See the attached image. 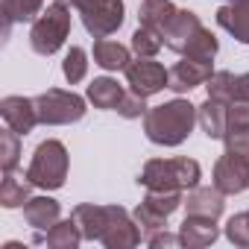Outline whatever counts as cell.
<instances>
[{"mask_svg": "<svg viewBox=\"0 0 249 249\" xmlns=\"http://www.w3.org/2000/svg\"><path fill=\"white\" fill-rule=\"evenodd\" d=\"M196 106L185 97H173L161 106L147 108L144 114V135L156 147H179L191 138L196 126Z\"/></svg>", "mask_w": 249, "mask_h": 249, "instance_id": "1", "label": "cell"}, {"mask_svg": "<svg viewBox=\"0 0 249 249\" xmlns=\"http://www.w3.org/2000/svg\"><path fill=\"white\" fill-rule=\"evenodd\" d=\"M202 179V167L194 159H150L138 176L147 191H191Z\"/></svg>", "mask_w": 249, "mask_h": 249, "instance_id": "2", "label": "cell"}, {"mask_svg": "<svg viewBox=\"0 0 249 249\" xmlns=\"http://www.w3.org/2000/svg\"><path fill=\"white\" fill-rule=\"evenodd\" d=\"M68 170H71L68 147L59 138H47L36 147V153L30 159V167H27V176L41 191H59L68 182Z\"/></svg>", "mask_w": 249, "mask_h": 249, "instance_id": "3", "label": "cell"}, {"mask_svg": "<svg viewBox=\"0 0 249 249\" xmlns=\"http://www.w3.org/2000/svg\"><path fill=\"white\" fill-rule=\"evenodd\" d=\"M71 36V6L65 3H53L33 21V30H30V47L38 53V56H53L65 47Z\"/></svg>", "mask_w": 249, "mask_h": 249, "instance_id": "4", "label": "cell"}, {"mask_svg": "<svg viewBox=\"0 0 249 249\" xmlns=\"http://www.w3.org/2000/svg\"><path fill=\"white\" fill-rule=\"evenodd\" d=\"M71 9L79 12L82 27L88 36L94 38H108L111 33H117L126 21V6L123 0H56Z\"/></svg>", "mask_w": 249, "mask_h": 249, "instance_id": "5", "label": "cell"}, {"mask_svg": "<svg viewBox=\"0 0 249 249\" xmlns=\"http://www.w3.org/2000/svg\"><path fill=\"white\" fill-rule=\"evenodd\" d=\"M36 108L44 126H71V123H79L85 117L88 97H79L65 88H47L44 94L36 97Z\"/></svg>", "mask_w": 249, "mask_h": 249, "instance_id": "6", "label": "cell"}, {"mask_svg": "<svg viewBox=\"0 0 249 249\" xmlns=\"http://www.w3.org/2000/svg\"><path fill=\"white\" fill-rule=\"evenodd\" d=\"M141 240H144V231L126 208L123 205H106V229H103V237H100V243L106 249H132Z\"/></svg>", "mask_w": 249, "mask_h": 249, "instance_id": "7", "label": "cell"}, {"mask_svg": "<svg viewBox=\"0 0 249 249\" xmlns=\"http://www.w3.org/2000/svg\"><path fill=\"white\" fill-rule=\"evenodd\" d=\"M123 73H126V85H129V91H135V94H141V97H153V94L164 91L167 82H170V71H167L161 62L147 59V56L132 59L129 68L123 71Z\"/></svg>", "mask_w": 249, "mask_h": 249, "instance_id": "8", "label": "cell"}, {"mask_svg": "<svg viewBox=\"0 0 249 249\" xmlns=\"http://www.w3.org/2000/svg\"><path fill=\"white\" fill-rule=\"evenodd\" d=\"M202 30H205V27H202V21H199L196 12L179 9V12L173 15V21L167 24V30L161 33V36H164V47L173 50V53H179V56H188L191 47L196 44V38L202 36Z\"/></svg>", "mask_w": 249, "mask_h": 249, "instance_id": "9", "label": "cell"}, {"mask_svg": "<svg viewBox=\"0 0 249 249\" xmlns=\"http://www.w3.org/2000/svg\"><path fill=\"white\" fill-rule=\"evenodd\" d=\"M211 185H214L220 194H226V196L243 194V191L249 188V161H246V159H240V156L223 153V156L214 161Z\"/></svg>", "mask_w": 249, "mask_h": 249, "instance_id": "10", "label": "cell"}, {"mask_svg": "<svg viewBox=\"0 0 249 249\" xmlns=\"http://www.w3.org/2000/svg\"><path fill=\"white\" fill-rule=\"evenodd\" d=\"M0 114H3L6 126L15 129L18 135H30L36 126H38V108H36V97H18V94H9L0 100Z\"/></svg>", "mask_w": 249, "mask_h": 249, "instance_id": "11", "label": "cell"}, {"mask_svg": "<svg viewBox=\"0 0 249 249\" xmlns=\"http://www.w3.org/2000/svg\"><path fill=\"white\" fill-rule=\"evenodd\" d=\"M214 73V65L211 62H202V59H191V56H182L173 68H170V82L167 88L173 94H188L194 91L196 85H205Z\"/></svg>", "mask_w": 249, "mask_h": 249, "instance_id": "12", "label": "cell"}, {"mask_svg": "<svg viewBox=\"0 0 249 249\" xmlns=\"http://www.w3.org/2000/svg\"><path fill=\"white\" fill-rule=\"evenodd\" d=\"M217 27L226 30L234 41L249 44V0H231V3H223L214 15Z\"/></svg>", "mask_w": 249, "mask_h": 249, "instance_id": "13", "label": "cell"}, {"mask_svg": "<svg viewBox=\"0 0 249 249\" xmlns=\"http://www.w3.org/2000/svg\"><path fill=\"white\" fill-rule=\"evenodd\" d=\"M179 237H182V246H188V249H205L220 237V229H217V220H211V217L185 214V220L179 226Z\"/></svg>", "mask_w": 249, "mask_h": 249, "instance_id": "14", "label": "cell"}, {"mask_svg": "<svg viewBox=\"0 0 249 249\" xmlns=\"http://www.w3.org/2000/svg\"><path fill=\"white\" fill-rule=\"evenodd\" d=\"M226 211V194H220L214 185L211 188H191L185 196V214H196V217H211L220 220Z\"/></svg>", "mask_w": 249, "mask_h": 249, "instance_id": "15", "label": "cell"}, {"mask_svg": "<svg viewBox=\"0 0 249 249\" xmlns=\"http://www.w3.org/2000/svg\"><path fill=\"white\" fill-rule=\"evenodd\" d=\"M24 220L30 229H36L38 234L47 231L50 226H56L62 220V205L53 199V196H30L27 205H24Z\"/></svg>", "mask_w": 249, "mask_h": 249, "instance_id": "16", "label": "cell"}, {"mask_svg": "<svg viewBox=\"0 0 249 249\" xmlns=\"http://www.w3.org/2000/svg\"><path fill=\"white\" fill-rule=\"evenodd\" d=\"M226 117H229V103H223V100L208 97L202 106H196V120H199L202 132L211 141H223V135H226Z\"/></svg>", "mask_w": 249, "mask_h": 249, "instance_id": "17", "label": "cell"}, {"mask_svg": "<svg viewBox=\"0 0 249 249\" xmlns=\"http://www.w3.org/2000/svg\"><path fill=\"white\" fill-rule=\"evenodd\" d=\"M91 56H94V65L103 71H126L132 62V50L123 47L120 41H111V38H97Z\"/></svg>", "mask_w": 249, "mask_h": 249, "instance_id": "18", "label": "cell"}, {"mask_svg": "<svg viewBox=\"0 0 249 249\" xmlns=\"http://www.w3.org/2000/svg\"><path fill=\"white\" fill-rule=\"evenodd\" d=\"M123 94H126V91H123V85H120L117 79H111V76H97V79L88 85V91H85L88 103H91L94 108H106V111H117Z\"/></svg>", "mask_w": 249, "mask_h": 249, "instance_id": "19", "label": "cell"}, {"mask_svg": "<svg viewBox=\"0 0 249 249\" xmlns=\"http://www.w3.org/2000/svg\"><path fill=\"white\" fill-rule=\"evenodd\" d=\"M33 182L30 176H15V170L3 173V182H0V205L3 208H24L27 199L33 196Z\"/></svg>", "mask_w": 249, "mask_h": 249, "instance_id": "20", "label": "cell"}, {"mask_svg": "<svg viewBox=\"0 0 249 249\" xmlns=\"http://www.w3.org/2000/svg\"><path fill=\"white\" fill-rule=\"evenodd\" d=\"M71 217L76 220L79 231L85 240H97L103 237V229H106V205H94V202H82L71 211Z\"/></svg>", "mask_w": 249, "mask_h": 249, "instance_id": "21", "label": "cell"}, {"mask_svg": "<svg viewBox=\"0 0 249 249\" xmlns=\"http://www.w3.org/2000/svg\"><path fill=\"white\" fill-rule=\"evenodd\" d=\"M176 12L179 9L173 6V0H141V6H138V24L150 27L156 33H164Z\"/></svg>", "mask_w": 249, "mask_h": 249, "instance_id": "22", "label": "cell"}, {"mask_svg": "<svg viewBox=\"0 0 249 249\" xmlns=\"http://www.w3.org/2000/svg\"><path fill=\"white\" fill-rule=\"evenodd\" d=\"M44 12V0H3V36H9L12 24L36 21Z\"/></svg>", "mask_w": 249, "mask_h": 249, "instance_id": "23", "label": "cell"}, {"mask_svg": "<svg viewBox=\"0 0 249 249\" xmlns=\"http://www.w3.org/2000/svg\"><path fill=\"white\" fill-rule=\"evenodd\" d=\"M82 240H85V237H82V231H79V226H76L73 217L59 220L56 226H50V229L44 231V243H47L50 249H76Z\"/></svg>", "mask_w": 249, "mask_h": 249, "instance_id": "24", "label": "cell"}, {"mask_svg": "<svg viewBox=\"0 0 249 249\" xmlns=\"http://www.w3.org/2000/svg\"><path fill=\"white\" fill-rule=\"evenodd\" d=\"M161 47H164V36L156 33V30H150V27H141V24H138V30L132 33V53H135V56L156 59Z\"/></svg>", "mask_w": 249, "mask_h": 249, "instance_id": "25", "label": "cell"}, {"mask_svg": "<svg viewBox=\"0 0 249 249\" xmlns=\"http://www.w3.org/2000/svg\"><path fill=\"white\" fill-rule=\"evenodd\" d=\"M21 138L24 135H18L9 126L0 132V167H3V173L18 167V161H21Z\"/></svg>", "mask_w": 249, "mask_h": 249, "instance_id": "26", "label": "cell"}, {"mask_svg": "<svg viewBox=\"0 0 249 249\" xmlns=\"http://www.w3.org/2000/svg\"><path fill=\"white\" fill-rule=\"evenodd\" d=\"M62 73H65V79H68L71 85H76V82H82V79L88 76V53H85V47L73 44V47L65 53Z\"/></svg>", "mask_w": 249, "mask_h": 249, "instance_id": "27", "label": "cell"}, {"mask_svg": "<svg viewBox=\"0 0 249 249\" xmlns=\"http://www.w3.org/2000/svg\"><path fill=\"white\" fill-rule=\"evenodd\" d=\"M144 202H147L150 208H156L159 214L170 217L176 208L185 205V191H147Z\"/></svg>", "mask_w": 249, "mask_h": 249, "instance_id": "28", "label": "cell"}, {"mask_svg": "<svg viewBox=\"0 0 249 249\" xmlns=\"http://www.w3.org/2000/svg\"><path fill=\"white\" fill-rule=\"evenodd\" d=\"M132 217H135V223L141 226V231H144V240H147L150 234H156V231L167 229V217H164V214H159L156 208H150L144 199L138 202V208L132 211Z\"/></svg>", "mask_w": 249, "mask_h": 249, "instance_id": "29", "label": "cell"}, {"mask_svg": "<svg viewBox=\"0 0 249 249\" xmlns=\"http://www.w3.org/2000/svg\"><path fill=\"white\" fill-rule=\"evenodd\" d=\"M205 88H208V97L231 103L234 100V73L231 71H214L211 79L205 82Z\"/></svg>", "mask_w": 249, "mask_h": 249, "instance_id": "30", "label": "cell"}, {"mask_svg": "<svg viewBox=\"0 0 249 249\" xmlns=\"http://www.w3.org/2000/svg\"><path fill=\"white\" fill-rule=\"evenodd\" d=\"M223 234L229 237V243L249 249V214H246V211H240V214L229 217V223H226Z\"/></svg>", "mask_w": 249, "mask_h": 249, "instance_id": "31", "label": "cell"}, {"mask_svg": "<svg viewBox=\"0 0 249 249\" xmlns=\"http://www.w3.org/2000/svg\"><path fill=\"white\" fill-rule=\"evenodd\" d=\"M223 144H226V153L240 156V159L249 161V126H243V129H229V132L223 135Z\"/></svg>", "mask_w": 249, "mask_h": 249, "instance_id": "32", "label": "cell"}, {"mask_svg": "<svg viewBox=\"0 0 249 249\" xmlns=\"http://www.w3.org/2000/svg\"><path fill=\"white\" fill-rule=\"evenodd\" d=\"M117 114L120 117H126V120H135V117H144L147 114V97L129 91V94H123L120 106H117Z\"/></svg>", "mask_w": 249, "mask_h": 249, "instance_id": "33", "label": "cell"}, {"mask_svg": "<svg viewBox=\"0 0 249 249\" xmlns=\"http://www.w3.org/2000/svg\"><path fill=\"white\" fill-rule=\"evenodd\" d=\"M243 126H249V103H229L226 132L229 129H243Z\"/></svg>", "mask_w": 249, "mask_h": 249, "instance_id": "34", "label": "cell"}, {"mask_svg": "<svg viewBox=\"0 0 249 249\" xmlns=\"http://www.w3.org/2000/svg\"><path fill=\"white\" fill-rule=\"evenodd\" d=\"M147 246L150 249H170V246H182V237L173 234V231H167V229H161V231H156V234L147 237Z\"/></svg>", "mask_w": 249, "mask_h": 249, "instance_id": "35", "label": "cell"}, {"mask_svg": "<svg viewBox=\"0 0 249 249\" xmlns=\"http://www.w3.org/2000/svg\"><path fill=\"white\" fill-rule=\"evenodd\" d=\"M231 103H249V73L234 76V100Z\"/></svg>", "mask_w": 249, "mask_h": 249, "instance_id": "36", "label": "cell"}, {"mask_svg": "<svg viewBox=\"0 0 249 249\" xmlns=\"http://www.w3.org/2000/svg\"><path fill=\"white\" fill-rule=\"evenodd\" d=\"M226 3H231V0H226Z\"/></svg>", "mask_w": 249, "mask_h": 249, "instance_id": "37", "label": "cell"}, {"mask_svg": "<svg viewBox=\"0 0 249 249\" xmlns=\"http://www.w3.org/2000/svg\"><path fill=\"white\" fill-rule=\"evenodd\" d=\"M246 214H249V211H246Z\"/></svg>", "mask_w": 249, "mask_h": 249, "instance_id": "38", "label": "cell"}]
</instances>
